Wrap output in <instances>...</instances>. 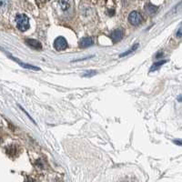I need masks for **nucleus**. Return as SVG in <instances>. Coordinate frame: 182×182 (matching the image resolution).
Returning <instances> with one entry per match:
<instances>
[{"instance_id":"2eb2a0df","label":"nucleus","mask_w":182,"mask_h":182,"mask_svg":"<svg viewBox=\"0 0 182 182\" xmlns=\"http://www.w3.org/2000/svg\"><path fill=\"white\" fill-rule=\"evenodd\" d=\"M176 36H177L178 37H182V28H179V30L177 31V33H176Z\"/></svg>"},{"instance_id":"4468645a","label":"nucleus","mask_w":182,"mask_h":182,"mask_svg":"<svg viewBox=\"0 0 182 182\" xmlns=\"http://www.w3.org/2000/svg\"><path fill=\"white\" fill-rule=\"evenodd\" d=\"M182 6V3H180V4H178V5H177V6H175V7H174V8H173V9L171 10L170 14H171V13H172V14H174V13L176 14V13H177V12H178V11H179L180 9V6Z\"/></svg>"},{"instance_id":"ddd939ff","label":"nucleus","mask_w":182,"mask_h":182,"mask_svg":"<svg viewBox=\"0 0 182 182\" xmlns=\"http://www.w3.org/2000/svg\"><path fill=\"white\" fill-rule=\"evenodd\" d=\"M97 74V71L96 70H89V71H86L85 74L83 75V76H86V77H90L92 76H95Z\"/></svg>"},{"instance_id":"f3484780","label":"nucleus","mask_w":182,"mask_h":182,"mask_svg":"<svg viewBox=\"0 0 182 182\" xmlns=\"http://www.w3.org/2000/svg\"><path fill=\"white\" fill-rule=\"evenodd\" d=\"M178 100H179V101H180V102H181V101H182V96H180V97H179V98H178Z\"/></svg>"},{"instance_id":"39448f33","label":"nucleus","mask_w":182,"mask_h":182,"mask_svg":"<svg viewBox=\"0 0 182 182\" xmlns=\"http://www.w3.org/2000/svg\"><path fill=\"white\" fill-rule=\"evenodd\" d=\"M123 34L124 31L122 28H118L116 30H114L111 34V38L114 42H119V40H121L123 37Z\"/></svg>"},{"instance_id":"0eeeda50","label":"nucleus","mask_w":182,"mask_h":182,"mask_svg":"<svg viewBox=\"0 0 182 182\" xmlns=\"http://www.w3.org/2000/svg\"><path fill=\"white\" fill-rule=\"evenodd\" d=\"M93 45V39L92 37H84L79 41V46L81 48H86Z\"/></svg>"},{"instance_id":"f03ea898","label":"nucleus","mask_w":182,"mask_h":182,"mask_svg":"<svg viewBox=\"0 0 182 182\" xmlns=\"http://www.w3.org/2000/svg\"><path fill=\"white\" fill-rule=\"evenodd\" d=\"M128 21L132 26H138L142 22V15L136 11H132L128 15Z\"/></svg>"},{"instance_id":"9b49d317","label":"nucleus","mask_w":182,"mask_h":182,"mask_svg":"<svg viewBox=\"0 0 182 182\" xmlns=\"http://www.w3.org/2000/svg\"><path fill=\"white\" fill-rule=\"evenodd\" d=\"M137 47H138V44H137V43H136V44H134V45L132 46V47H131L130 49H128V50H127L126 52H124V53L120 54V55H119V58H124V57H126V56H128V55L131 54L132 52L136 51V49H137Z\"/></svg>"},{"instance_id":"dca6fc26","label":"nucleus","mask_w":182,"mask_h":182,"mask_svg":"<svg viewBox=\"0 0 182 182\" xmlns=\"http://www.w3.org/2000/svg\"><path fill=\"white\" fill-rule=\"evenodd\" d=\"M174 143L179 145V146H182V141L181 140H174Z\"/></svg>"},{"instance_id":"20e7f679","label":"nucleus","mask_w":182,"mask_h":182,"mask_svg":"<svg viewBox=\"0 0 182 182\" xmlns=\"http://www.w3.org/2000/svg\"><path fill=\"white\" fill-rule=\"evenodd\" d=\"M10 58H11V59H13L14 61H15L19 66H21V67H25V68L31 69V70H36V71H39V70H40L39 67H35V66H32V65H29V64H26V63H24V62H22V61L18 60L16 58H14V57H12V56H11Z\"/></svg>"},{"instance_id":"9d476101","label":"nucleus","mask_w":182,"mask_h":182,"mask_svg":"<svg viewBox=\"0 0 182 182\" xmlns=\"http://www.w3.org/2000/svg\"><path fill=\"white\" fill-rule=\"evenodd\" d=\"M10 6V2L9 0H0V11L1 12H5L8 9Z\"/></svg>"},{"instance_id":"f8f14e48","label":"nucleus","mask_w":182,"mask_h":182,"mask_svg":"<svg viewBox=\"0 0 182 182\" xmlns=\"http://www.w3.org/2000/svg\"><path fill=\"white\" fill-rule=\"evenodd\" d=\"M61 8L66 11L70 7V0H60Z\"/></svg>"},{"instance_id":"f257e3e1","label":"nucleus","mask_w":182,"mask_h":182,"mask_svg":"<svg viewBox=\"0 0 182 182\" xmlns=\"http://www.w3.org/2000/svg\"><path fill=\"white\" fill-rule=\"evenodd\" d=\"M16 27L19 30L26 31L29 28V19L24 14H18L15 16Z\"/></svg>"},{"instance_id":"1a4fd4ad","label":"nucleus","mask_w":182,"mask_h":182,"mask_svg":"<svg viewBox=\"0 0 182 182\" xmlns=\"http://www.w3.org/2000/svg\"><path fill=\"white\" fill-rule=\"evenodd\" d=\"M165 63H167V60H161V61H158L156 63H154L153 65L151 66L150 69V72H154L156 70H158V68L161 67L162 65H164Z\"/></svg>"},{"instance_id":"7ed1b4c3","label":"nucleus","mask_w":182,"mask_h":182,"mask_svg":"<svg viewBox=\"0 0 182 182\" xmlns=\"http://www.w3.org/2000/svg\"><path fill=\"white\" fill-rule=\"evenodd\" d=\"M54 47L58 50V51H62L65 50L67 47V42L66 40L65 37H58L55 42H54Z\"/></svg>"},{"instance_id":"423d86ee","label":"nucleus","mask_w":182,"mask_h":182,"mask_svg":"<svg viewBox=\"0 0 182 182\" xmlns=\"http://www.w3.org/2000/svg\"><path fill=\"white\" fill-rule=\"evenodd\" d=\"M27 44L30 46L31 48H34L36 50H40L42 49V45L39 41L36 40V39H27Z\"/></svg>"},{"instance_id":"6e6552de","label":"nucleus","mask_w":182,"mask_h":182,"mask_svg":"<svg viewBox=\"0 0 182 182\" xmlns=\"http://www.w3.org/2000/svg\"><path fill=\"white\" fill-rule=\"evenodd\" d=\"M145 10H146V12H147L149 15H153V14H155V13L157 12L158 7H157L156 6H153L152 4H148V5H146V6H145Z\"/></svg>"},{"instance_id":"a211bd4d","label":"nucleus","mask_w":182,"mask_h":182,"mask_svg":"<svg viewBox=\"0 0 182 182\" xmlns=\"http://www.w3.org/2000/svg\"><path fill=\"white\" fill-rule=\"evenodd\" d=\"M38 1H45V0H37V2H38Z\"/></svg>"}]
</instances>
